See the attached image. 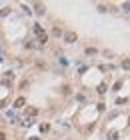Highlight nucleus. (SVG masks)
<instances>
[{
	"label": "nucleus",
	"instance_id": "5",
	"mask_svg": "<svg viewBox=\"0 0 130 140\" xmlns=\"http://www.w3.org/2000/svg\"><path fill=\"white\" fill-rule=\"evenodd\" d=\"M42 32H44V30L40 28L38 24H34V34H38V36H40V34H42Z\"/></svg>",
	"mask_w": 130,
	"mask_h": 140
},
{
	"label": "nucleus",
	"instance_id": "6",
	"mask_svg": "<svg viewBox=\"0 0 130 140\" xmlns=\"http://www.w3.org/2000/svg\"><path fill=\"white\" fill-rule=\"evenodd\" d=\"M116 138H118V132H110L108 134V140H116Z\"/></svg>",
	"mask_w": 130,
	"mask_h": 140
},
{
	"label": "nucleus",
	"instance_id": "2",
	"mask_svg": "<svg viewBox=\"0 0 130 140\" xmlns=\"http://www.w3.org/2000/svg\"><path fill=\"white\" fill-rule=\"evenodd\" d=\"M24 104H26V98H22V96H20V98H18V100L14 102V108H22Z\"/></svg>",
	"mask_w": 130,
	"mask_h": 140
},
{
	"label": "nucleus",
	"instance_id": "7",
	"mask_svg": "<svg viewBox=\"0 0 130 140\" xmlns=\"http://www.w3.org/2000/svg\"><path fill=\"white\" fill-rule=\"evenodd\" d=\"M98 92H100V94H104V92H106V84H100V86H98Z\"/></svg>",
	"mask_w": 130,
	"mask_h": 140
},
{
	"label": "nucleus",
	"instance_id": "9",
	"mask_svg": "<svg viewBox=\"0 0 130 140\" xmlns=\"http://www.w3.org/2000/svg\"><path fill=\"white\" fill-rule=\"evenodd\" d=\"M28 114H30V116H36V114H38V110H36V108H28Z\"/></svg>",
	"mask_w": 130,
	"mask_h": 140
},
{
	"label": "nucleus",
	"instance_id": "11",
	"mask_svg": "<svg viewBox=\"0 0 130 140\" xmlns=\"http://www.w3.org/2000/svg\"><path fill=\"white\" fill-rule=\"evenodd\" d=\"M48 128H50L48 124H40V130H42V132H48Z\"/></svg>",
	"mask_w": 130,
	"mask_h": 140
},
{
	"label": "nucleus",
	"instance_id": "3",
	"mask_svg": "<svg viewBox=\"0 0 130 140\" xmlns=\"http://www.w3.org/2000/svg\"><path fill=\"white\" fill-rule=\"evenodd\" d=\"M46 40H48V36H46V32H42V34L38 36V42L40 44H46Z\"/></svg>",
	"mask_w": 130,
	"mask_h": 140
},
{
	"label": "nucleus",
	"instance_id": "12",
	"mask_svg": "<svg viewBox=\"0 0 130 140\" xmlns=\"http://www.w3.org/2000/svg\"><path fill=\"white\" fill-rule=\"evenodd\" d=\"M122 8H124V10H126V12H130V4H128V2H126V4H124Z\"/></svg>",
	"mask_w": 130,
	"mask_h": 140
},
{
	"label": "nucleus",
	"instance_id": "13",
	"mask_svg": "<svg viewBox=\"0 0 130 140\" xmlns=\"http://www.w3.org/2000/svg\"><path fill=\"white\" fill-rule=\"evenodd\" d=\"M0 140H6V136H4V132H0Z\"/></svg>",
	"mask_w": 130,
	"mask_h": 140
},
{
	"label": "nucleus",
	"instance_id": "1",
	"mask_svg": "<svg viewBox=\"0 0 130 140\" xmlns=\"http://www.w3.org/2000/svg\"><path fill=\"white\" fill-rule=\"evenodd\" d=\"M76 32H66L64 34V42H68V44H72V42H76Z\"/></svg>",
	"mask_w": 130,
	"mask_h": 140
},
{
	"label": "nucleus",
	"instance_id": "10",
	"mask_svg": "<svg viewBox=\"0 0 130 140\" xmlns=\"http://www.w3.org/2000/svg\"><path fill=\"white\" fill-rule=\"evenodd\" d=\"M86 54L90 56V54H96V48H86Z\"/></svg>",
	"mask_w": 130,
	"mask_h": 140
},
{
	"label": "nucleus",
	"instance_id": "4",
	"mask_svg": "<svg viewBox=\"0 0 130 140\" xmlns=\"http://www.w3.org/2000/svg\"><path fill=\"white\" fill-rule=\"evenodd\" d=\"M122 68H124V70H130V58L122 60Z\"/></svg>",
	"mask_w": 130,
	"mask_h": 140
},
{
	"label": "nucleus",
	"instance_id": "8",
	"mask_svg": "<svg viewBox=\"0 0 130 140\" xmlns=\"http://www.w3.org/2000/svg\"><path fill=\"white\" fill-rule=\"evenodd\" d=\"M52 34H54V36H62V30H60V28H54Z\"/></svg>",
	"mask_w": 130,
	"mask_h": 140
}]
</instances>
